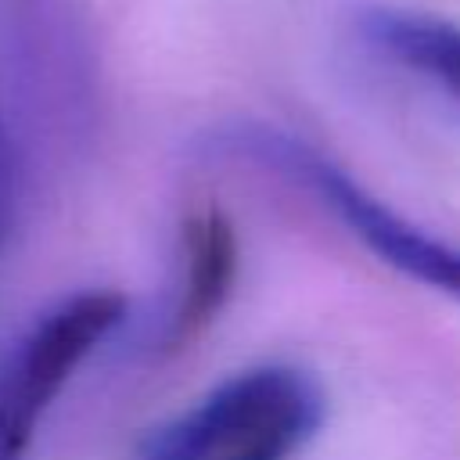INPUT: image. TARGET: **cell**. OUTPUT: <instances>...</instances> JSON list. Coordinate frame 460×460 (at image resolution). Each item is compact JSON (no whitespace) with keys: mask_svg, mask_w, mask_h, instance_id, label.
<instances>
[{"mask_svg":"<svg viewBox=\"0 0 460 460\" xmlns=\"http://www.w3.org/2000/svg\"><path fill=\"white\" fill-rule=\"evenodd\" d=\"M359 43L460 111V25L410 7H367L356 18Z\"/></svg>","mask_w":460,"mask_h":460,"instance_id":"obj_4","label":"cell"},{"mask_svg":"<svg viewBox=\"0 0 460 460\" xmlns=\"http://www.w3.org/2000/svg\"><path fill=\"white\" fill-rule=\"evenodd\" d=\"M219 155L244 158L252 165L273 169L277 176L298 183L309 198H316L374 259L392 266L395 273L417 280L428 291H438L460 302V248L420 230L406 216L392 212L381 198L359 187L341 165L313 151L305 140L262 126V122H234L212 137Z\"/></svg>","mask_w":460,"mask_h":460,"instance_id":"obj_1","label":"cell"},{"mask_svg":"<svg viewBox=\"0 0 460 460\" xmlns=\"http://www.w3.org/2000/svg\"><path fill=\"white\" fill-rule=\"evenodd\" d=\"M309 438H313L309 431L280 428V431H270V435H262V438H255V442H248V446L219 456V460H291Z\"/></svg>","mask_w":460,"mask_h":460,"instance_id":"obj_6","label":"cell"},{"mask_svg":"<svg viewBox=\"0 0 460 460\" xmlns=\"http://www.w3.org/2000/svg\"><path fill=\"white\" fill-rule=\"evenodd\" d=\"M323 417V388L305 370L252 367L151 428L140 442V460H219L280 428L316 435Z\"/></svg>","mask_w":460,"mask_h":460,"instance_id":"obj_2","label":"cell"},{"mask_svg":"<svg viewBox=\"0 0 460 460\" xmlns=\"http://www.w3.org/2000/svg\"><path fill=\"white\" fill-rule=\"evenodd\" d=\"M237 230L216 205L198 208L183 223V291L165 331V349H183L212 327L237 280Z\"/></svg>","mask_w":460,"mask_h":460,"instance_id":"obj_5","label":"cell"},{"mask_svg":"<svg viewBox=\"0 0 460 460\" xmlns=\"http://www.w3.org/2000/svg\"><path fill=\"white\" fill-rule=\"evenodd\" d=\"M18 198V176H14V151H11V137H7V126L0 119V252L11 237V226H14V201Z\"/></svg>","mask_w":460,"mask_h":460,"instance_id":"obj_7","label":"cell"},{"mask_svg":"<svg viewBox=\"0 0 460 460\" xmlns=\"http://www.w3.org/2000/svg\"><path fill=\"white\" fill-rule=\"evenodd\" d=\"M122 316L126 295L93 288L58 302L36 320L0 367V460H25L50 402Z\"/></svg>","mask_w":460,"mask_h":460,"instance_id":"obj_3","label":"cell"}]
</instances>
